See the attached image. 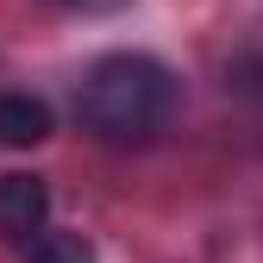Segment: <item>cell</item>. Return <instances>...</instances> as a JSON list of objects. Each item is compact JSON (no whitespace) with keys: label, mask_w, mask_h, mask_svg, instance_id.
<instances>
[{"label":"cell","mask_w":263,"mask_h":263,"mask_svg":"<svg viewBox=\"0 0 263 263\" xmlns=\"http://www.w3.org/2000/svg\"><path fill=\"white\" fill-rule=\"evenodd\" d=\"M182 107V82L170 63H157L144 50H107L94 57L82 82H76V119L88 138H101L113 151H138L157 144L176 125Z\"/></svg>","instance_id":"6da1fadb"},{"label":"cell","mask_w":263,"mask_h":263,"mask_svg":"<svg viewBox=\"0 0 263 263\" xmlns=\"http://www.w3.org/2000/svg\"><path fill=\"white\" fill-rule=\"evenodd\" d=\"M50 226V182L44 176H0V238L7 245H31Z\"/></svg>","instance_id":"7a4b0ae2"},{"label":"cell","mask_w":263,"mask_h":263,"mask_svg":"<svg viewBox=\"0 0 263 263\" xmlns=\"http://www.w3.org/2000/svg\"><path fill=\"white\" fill-rule=\"evenodd\" d=\"M50 138V107L38 94H0V144L7 151H31Z\"/></svg>","instance_id":"3957f363"},{"label":"cell","mask_w":263,"mask_h":263,"mask_svg":"<svg viewBox=\"0 0 263 263\" xmlns=\"http://www.w3.org/2000/svg\"><path fill=\"white\" fill-rule=\"evenodd\" d=\"M25 263H94V245L82 232H57V226H44L31 245H19Z\"/></svg>","instance_id":"277c9868"},{"label":"cell","mask_w":263,"mask_h":263,"mask_svg":"<svg viewBox=\"0 0 263 263\" xmlns=\"http://www.w3.org/2000/svg\"><path fill=\"white\" fill-rule=\"evenodd\" d=\"M69 13H119V7H132V0H63Z\"/></svg>","instance_id":"5b68a950"}]
</instances>
